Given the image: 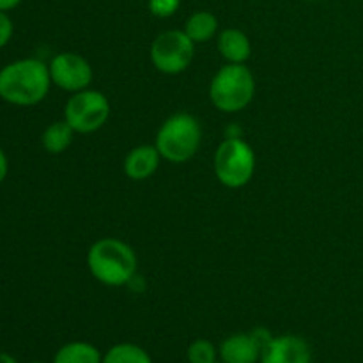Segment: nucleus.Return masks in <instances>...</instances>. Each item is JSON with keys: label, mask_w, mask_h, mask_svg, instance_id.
Instances as JSON below:
<instances>
[{"label": "nucleus", "mask_w": 363, "mask_h": 363, "mask_svg": "<svg viewBox=\"0 0 363 363\" xmlns=\"http://www.w3.org/2000/svg\"><path fill=\"white\" fill-rule=\"evenodd\" d=\"M52 78L39 59H20L0 69V99L14 106H34L48 96Z\"/></svg>", "instance_id": "f257e3e1"}, {"label": "nucleus", "mask_w": 363, "mask_h": 363, "mask_svg": "<svg viewBox=\"0 0 363 363\" xmlns=\"http://www.w3.org/2000/svg\"><path fill=\"white\" fill-rule=\"evenodd\" d=\"M87 266L99 284L123 287L137 275V254L133 248L117 238L98 240L87 252Z\"/></svg>", "instance_id": "f03ea898"}, {"label": "nucleus", "mask_w": 363, "mask_h": 363, "mask_svg": "<svg viewBox=\"0 0 363 363\" xmlns=\"http://www.w3.org/2000/svg\"><path fill=\"white\" fill-rule=\"evenodd\" d=\"M255 96V80L245 64H225L216 71L209 85V99L225 113L247 108Z\"/></svg>", "instance_id": "7ed1b4c3"}, {"label": "nucleus", "mask_w": 363, "mask_h": 363, "mask_svg": "<svg viewBox=\"0 0 363 363\" xmlns=\"http://www.w3.org/2000/svg\"><path fill=\"white\" fill-rule=\"evenodd\" d=\"M202 130L199 121L190 113H174L160 126L156 133V149L163 160L184 163L201 147Z\"/></svg>", "instance_id": "20e7f679"}, {"label": "nucleus", "mask_w": 363, "mask_h": 363, "mask_svg": "<svg viewBox=\"0 0 363 363\" xmlns=\"http://www.w3.org/2000/svg\"><path fill=\"white\" fill-rule=\"evenodd\" d=\"M216 179L227 188H243L255 172V152L240 137H230L218 145L213 160Z\"/></svg>", "instance_id": "39448f33"}, {"label": "nucleus", "mask_w": 363, "mask_h": 363, "mask_svg": "<svg viewBox=\"0 0 363 363\" xmlns=\"http://www.w3.org/2000/svg\"><path fill=\"white\" fill-rule=\"evenodd\" d=\"M110 117V101L103 92L84 89L74 92L64 106V121L74 133H94Z\"/></svg>", "instance_id": "423d86ee"}, {"label": "nucleus", "mask_w": 363, "mask_h": 363, "mask_svg": "<svg viewBox=\"0 0 363 363\" xmlns=\"http://www.w3.org/2000/svg\"><path fill=\"white\" fill-rule=\"evenodd\" d=\"M151 62L160 73L179 74L191 64L195 43L184 30H165L152 41Z\"/></svg>", "instance_id": "0eeeda50"}, {"label": "nucleus", "mask_w": 363, "mask_h": 363, "mask_svg": "<svg viewBox=\"0 0 363 363\" xmlns=\"http://www.w3.org/2000/svg\"><path fill=\"white\" fill-rule=\"evenodd\" d=\"M52 84L66 92H80L92 82V67L87 59L74 52L57 53L48 64Z\"/></svg>", "instance_id": "6e6552de"}, {"label": "nucleus", "mask_w": 363, "mask_h": 363, "mask_svg": "<svg viewBox=\"0 0 363 363\" xmlns=\"http://www.w3.org/2000/svg\"><path fill=\"white\" fill-rule=\"evenodd\" d=\"M312 351L305 339L298 335L272 337L262 347L261 363H311Z\"/></svg>", "instance_id": "1a4fd4ad"}, {"label": "nucleus", "mask_w": 363, "mask_h": 363, "mask_svg": "<svg viewBox=\"0 0 363 363\" xmlns=\"http://www.w3.org/2000/svg\"><path fill=\"white\" fill-rule=\"evenodd\" d=\"M261 351L254 333H234L222 340L218 358L222 363H257L261 362Z\"/></svg>", "instance_id": "9d476101"}, {"label": "nucleus", "mask_w": 363, "mask_h": 363, "mask_svg": "<svg viewBox=\"0 0 363 363\" xmlns=\"http://www.w3.org/2000/svg\"><path fill=\"white\" fill-rule=\"evenodd\" d=\"M162 155L156 145H138L128 152L124 160V174L131 181H144L158 170Z\"/></svg>", "instance_id": "9b49d317"}, {"label": "nucleus", "mask_w": 363, "mask_h": 363, "mask_svg": "<svg viewBox=\"0 0 363 363\" xmlns=\"http://www.w3.org/2000/svg\"><path fill=\"white\" fill-rule=\"evenodd\" d=\"M216 48L227 64H245L252 55V43L240 28H225L218 34Z\"/></svg>", "instance_id": "f8f14e48"}, {"label": "nucleus", "mask_w": 363, "mask_h": 363, "mask_svg": "<svg viewBox=\"0 0 363 363\" xmlns=\"http://www.w3.org/2000/svg\"><path fill=\"white\" fill-rule=\"evenodd\" d=\"M216 30H218V20L209 11H197L191 14L184 25V34L195 43V45H202L208 43L209 39L215 38Z\"/></svg>", "instance_id": "ddd939ff"}, {"label": "nucleus", "mask_w": 363, "mask_h": 363, "mask_svg": "<svg viewBox=\"0 0 363 363\" xmlns=\"http://www.w3.org/2000/svg\"><path fill=\"white\" fill-rule=\"evenodd\" d=\"M53 363H103V354L89 342L64 344L53 357Z\"/></svg>", "instance_id": "4468645a"}, {"label": "nucleus", "mask_w": 363, "mask_h": 363, "mask_svg": "<svg viewBox=\"0 0 363 363\" xmlns=\"http://www.w3.org/2000/svg\"><path fill=\"white\" fill-rule=\"evenodd\" d=\"M74 130L66 123V121H55L50 124L41 135V144L46 152L50 155H60L66 151L73 142Z\"/></svg>", "instance_id": "2eb2a0df"}, {"label": "nucleus", "mask_w": 363, "mask_h": 363, "mask_svg": "<svg viewBox=\"0 0 363 363\" xmlns=\"http://www.w3.org/2000/svg\"><path fill=\"white\" fill-rule=\"evenodd\" d=\"M103 363H152V360L147 351L137 344L123 342L106 351Z\"/></svg>", "instance_id": "dca6fc26"}, {"label": "nucleus", "mask_w": 363, "mask_h": 363, "mask_svg": "<svg viewBox=\"0 0 363 363\" xmlns=\"http://www.w3.org/2000/svg\"><path fill=\"white\" fill-rule=\"evenodd\" d=\"M188 362L190 363H216L218 350L209 340L197 339L190 344L186 351Z\"/></svg>", "instance_id": "f3484780"}, {"label": "nucleus", "mask_w": 363, "mask_h": 363, "mask_svg": "<svg viewBox=\"0 0 363 363\" xmlns=\"http://www.w3.org/2000/svg\"><path fill=\"white\" fill-rule=\"evenodd\" d=\"M181 0H149V13L156 18H170L177 13Z\"/></svg>", "instance_id": "a211bd4d"}, {"label": "nucleus", "mask_w": 363, "mask_h": 363, "mask_svg": "<svg viewBox=\"0 0 363 363\" xmlns=\"http://www.w3.org/2000/svg\"><path fill=\"white\" fill-rule=\"evenodd\" d=\"M13 32H14V25L13 20L9 18V14L0 11V50L11 41L13 38Z\"/></svg>", "instance_id": "6ab92c4d"}, {"label": "nucleus", "mask_w": 363, "mask_h": 363, "mask_svg": "<svg viewBox=\"0 0 363 363\" xmlns=\"http://www.w3.org/2000/svg\"><path fill=\"white\" fill-rule=\"evenodd\" d=\"M7 172H9V162H7V156L4 152V149L0 147V184L6 181Z\"/></svg>", "instance_id": "aec40b11"}, {"label": "nucleus", "mask_w": 363, "mask_h": 363, "mask_svg": "<svg viewBox=\"0 0 363 363\" xmlns=\"http://www.w3.org/2000/svg\"><path fill=\"white\" fill-rule=\"evenodd\" d=\"M21 4V0H0V11L7 13V11H13L14 7H18Z\"/></svg>", "instance_id": "412c9836"}, {"label": "nucleus", "mask_w": 363, "mask_h": 363, "mask_svg": "<svg viewBox=\"0 0 363 363\" xmlns=\"http://www.w3.org/2000/svg\"><path fill=\"white\" fill-rule=\"evenodd\" d=\"M0 363H18V362L16 358L11 357L9 353H2V351H0Z\"/></svg>", "instance_id": "4be33fe9"}, {"label": "nucleus", "mask_w": 363, "mask_h": 363, "mask_svg": "<svg viewBox=\"0 0 363 363\" xmlns=\"http://www.w3.org/2000/svg\"><path fill=\"white\" fill-rule=\"evenodd\" d=\"M30 363H45V362H30Z\"/></svg>", "instance_id": "5701e85b"}, {"label": "nucleus", "mask_w": 363, "mask_h": 363, "mask_svg": "<svg viewBox=\"0 0 363 363\" xmlns=\"http://www.w3.org/2000/svg\"><path fill=\"white\" fill-rule=\"evenodd\" d=\"M311 2H319V0H311Z\"/></svg>", "instance_id": "b1692460"}, {"label": "nucleus", "mask_w": 363, "mask_h": 363, "mask_svg": "<svg viewBox=\"0 0 363 363\" xmlns=\"http://www.w3.org/2000/svg\"><path fill=\"white\" fill-rule=\"evenodd\" d=\"M216 363H222V362H216Z\"/></svg>", "instance_id": "393cba45"}]
</instances>
